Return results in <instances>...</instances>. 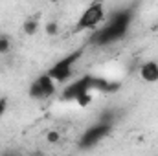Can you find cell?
Returning a JSON list of instances; mask_svg holds the SVG:
<instances>
[{
  "instance_id": "obj_11",
  "label": "cell",
  "mask_w": 158,
  "mask_h": 156,
  "mask_svg": "<svg viewBox=\"0 0 158 156\" xmlns=\"http://www.w3.org/2000/svg\"><path fill=\"white\" fill-rule=\"evenodd\" d=\"M57 31H59V26H57V22H48L46 24V33L48 35H57Z\"/></svg>"
},
{
  "instance_id": "obj_6",
  "label": "cell",
  "mask_w": 158,
  "mask_h": 156,
  "mask_svg": "<svg viewBox=\"0 0 158 156\" xmlns=\"http://www.w3.org/2000/svg\"><path fill=\"white\" fill-rule=\"evenodd\" d=\"M86 90H92V74H86V76H81L79 79H76L74 83H68L63 92H61V97L64 101H76L79 94L86 92ZM94 92V90H92Z\"/></svg>"
},
{
  "instance_id": "obj_9",
  "label": "cell",
  "mask_w": 158,
  "mask_h": 156,
  "mask_svg": "<svg viewBox=\"0 0 158 156\" xmlns=\"http://www.w3.org/2000/svg\"><path fill=\"white\" fill-rule=\"evenodd\" d=\"M94 101V92L92 90H86V92H83V94H79L77 97H76V103H77L79 107H88L90 103Z\"/></svg>"
},
{
  "instance_id": "obj_12",
  "label": "cell",
  "mask_w": 158,
  "mask_h": 156,
  "mask_svg": "<svg viewBox=\"0 0 158 156\" xmlns=\"http://www.w3.org/2000/svg\"><path fill=\"white\" fill-rule=\"evenodd\" d=\"M59 138H61V136H59V132H53V130H52V132H48V142L57 143V142H59Z\"/></svg>"
},
{
  "instance_id": "obj_5",
  "label": "cell",
  "mask_w": 158,
  "mask_h": 156,
  "mask_svg": "<svg viewBox=\"0 0 158 156\" xmlns=\"http://www.w3.org/2000/svg\"><path fill=\"white\" fill-rule=\"evenodd\" d=\"M57 90V83L50 77L46 72L39 76L31 84H30V97L33 99H46V97H52Z\"/></svg>"
},
{
  "instance_id": "obj_4",
  "label": "cell",
  "mask_w": 158,
  "mask_h": 156,
  "mask_svg": "<svg viewBox=\"0 0 158 156\" xmlns=\"http://www.w3.org/2000/svg\"><path fill=\"white\" fill-rule=\"evenodd\" d=\"M110 129H112V121H109V119H99L96 125L88 127V129L81 134V138H79V149H83V151L92 149V147L98 145L103 138L109 136Z\"/></svg>"
},
{
  "instance_id": "obj_10",
  "label": "cell",
  "mask_w": 158,
  "mask_h": 156,
  "mask_svg": "<svg viewBox=\"0 0 158 156\" xmlns=\"http://www.w3.org/2000/svg\"><path fill=\"white\" fill-rule=\"evenodd\" d=\"M11 50V37L7 33H0V55L9 53Z\"/></svg>"
},
{
  "instance_id": "obj_3",
  "label": "cell",
  "mask_w": 158,
  "mask_h": 156,
  "mask_svg": "<svg viewBox=\"0 0 158 156\" xmlns=\"http://www.w3.org/2000/svg\"><path fill=\"white\" fill-rule=\"evenodd\" d=\"M107 18V13H105V6L101 0H96L92 2L77 18L76 22V28L74 31L81 33V31H94L98 26H101V22Z\"/></svg>"
},
{
  "instance_id": "obj_1",
  "label": "cell",
  "mask_w": 158,
  "mask_h": 156,
  "mask_svg": "<svg viewBox=\"0 0 158 156\" xmlns=\"http://www.w3.org/2000/svg\"><path fill=\"white\" fill-rule=\"evenodd\" d=\"M132 20H134V7H125V9H118L110 13L107 17V22L103 26H98L92 31L88 44L96 48H105L125 39V35L131 30Z\"/></svg>"
},
{
  "instance_id": "obj_8",
  "label": "cell",
  "mask_w": 158,
  "mask_h": 156,
  "mask_svg": "<svg viewBox=\"0 0 158 156\" xmlns=\"http://www.w3.org/2000/svg\"><path fill=\"white\" fill-rule=\"evenodd\" d=\"M39 28H40V18H39V15H31V17H28V18L24 20V24H22V31H24L28 37L35 35V33L39 31Z\"/></svg>"
},
{
  "instance_id": "obj_7",
  "label": "cell",
  "mask_w": 158,
  "mask_h": 156,
  "mask_svg": "<svg viewBox=\"0 0 158 156\" xmlns=\"http://www.w3.org/2000/svg\"><path fill=\"white\" fill-rule=\"evenodd\" d=\"M140 77L143 79L145 83H156L158 81V63L156 61H145L140 70H138Z\"/></svg>"
},
{
  "instance_id": "obj_14",
  "label": "cell",
  "mask_w": 158,
  "mask_h": 156,
  "mask_svg": "<svg viewBox=\"0 0 158 156\" xmlns=\"http://www.w3.org/2000/svg\"><path fill=\"white\" fill-rule=\"evenodd\" d=\"M50 2H59V0H50Z\"/></svg>"
},
{
  "instance_id": "obj_2",
  "label": "cell",
  "mask_w": 158,
  "mask_h": 156,
  "mask_svg": "<svg viewBox=\"0 0 158 156\" xmlns=\"http://www.w3.org/2000/svg\"><path fill=\"white\" fill-rule=\"evenodd\" d=\"M83 57V48H79V50H74V51H70L68 55H64L63 59H59L52 68H48V76L53 79L57 84L59 83H68L70 77L74 76V70H76V64H77V61Z\"/></svg>"
},
{
  "instance_id": "obj_13",
  "label": "cell",
  "mask_w": 158,
  "mask_h": 156,
  "mask_svg": "<svg viewBox=\"0 0 158 156\" xmlns=\"http://www.w3.org/2000/svg\"><path fill=\"white\" fill-rule=\"evenodd\" d=\"M6 110H7V99L6 97H0V116L6 114Z\"/></svg>"
}]
</instances>
